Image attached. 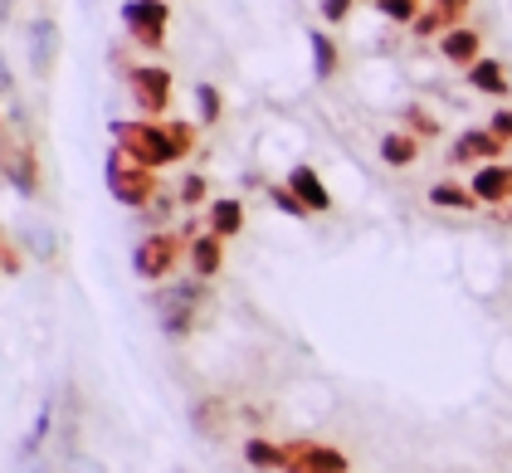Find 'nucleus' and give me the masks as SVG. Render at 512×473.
Wrapping results in <instances>:
<instances>
[{
	"label": "nucleus",
	"mask_w": 512,
	"mask_h": 473,
	"mask_svg": "<svg viewBox=\"0 0 512 473\" xmlns=\"http://www.w3.org/2000/svg\"><path fill=\"white\" fill-rule=\"evenodd\" d=\"M113 147L132 152L142 166H176L196 152V127L191 122H171V118H118L113 127Z\"/></svg>",
	"instance_id": "nucleus-1"
},
{
	"label": "nucleus",
	"mask_w": 512,
	"mask_h": 473,
	"mask_svg": "<svg viewBox=\"0 0 512 473\" xmlns=\"http://www.w3.org/2000/svg\"><path fill=\"white\" fill-rule=\"evenodd\" d=\"M103 186H108V196L118 200L122 210H147V205L161 196L157 171L142 166V161L132 157V152H122V147H108V157H103Z\"/></svg>",
	"instance_id": "nucleus-2"
},
{
	"label": "nucleus",
	"mask_w": 512,
	"mask_h": 473,
	"mask_svg": "<svg viewBox=\"0 0 512 473\" xmlns=\"http://www.w3.org/2000/svg\"><path fill=\"white\" fill-rule=\"evenodd\" d=\"M181 259H186V235L181 230H147L132 244V274L142 283H166Z\"/></svg>",
	"instance_id": "nucleus-3"
},
{
	"label": "nucleus",
	"mask_w": 512,
	"mask_h": 473,
	"mask_svg": "<svg viewBox=\"0 0 512 473\" xmlns=\"http://www.w3.org/2000/svg\"><path fill=\"white\" fill-rule=\"evenodd\" d=\"M127 98H132V108H137V118H166V108H171V69H161V64H132L127 74Z\"/></svg>",
	"instance_id": "nucleus-4"
},
{
	"label": "nucleus",
	"mask_w": 512,
	"mask_h": 473,
	"mask_svg": "<svg viewBox=\"0 0 512 473\" xmlns=\"http://www.w3.org/2000/svg\"><path fill=\"white\" fill-rule=\"evenodd\" d=\"M118 20H122V30H127V40L137 44V49L157 54L161 44H166V25H171V5H166V0H122Z\"/></svg>",
	"instance_id": "nucleus-5"
},
{
	"label": "nucleus",
	"mask_w": 512,
	"mask_h": 473,
	"mask_svg": "<svg viewBox=\"0 0 512 473\" xmlns=\"http://www.w3.org/2000/svg\"><path fill=\"white\" fill-rule=\"evenodd\" d=\"M0 181L15 191V196L35 200L44 186L40 176V157H35V147L30 142H20V137H5V161H0Z\"/></svg>",
	"instance_id": "nucleus-6"
},
{
	"label": "nucleus",
	"mask_w": 512,
	"mask_h": 473,
	"mask_svg": "<svg viewBox=\"0 0 512 473\" xmlns=\"http://www.w3.org/2000/svg\"><path fill=\"white\" fill-rule=\"evenodd\" d=\"M59 49H64L59 25H54L49 15H35V20L25 25V54H30V74H35V79H49V74H54Z\"/></svg>",
	"instance_id": "nucleus-7"
},
{
	"label": "nucleus",
	"mask_w": 512,
	"mask_h": 473,
	"mask_svg": "<svg viewBox=\"0 0 512 473\" xmlns=\"http://www.w3.org/2000/svg\"><path fill=\"white\" fill-rule=\"evenodd\" d=\"M347 454L337 444H317V439H288V469L283 473H347Z\"/></svg>",
	"instance_id": "nucleus-8"
},
{
	"label": "nucleus",
	"mask_w": 512,
	"mask_h": 473,
	"mask_svg": "<svg viewBox=\"0 0 512 473\" xmlns=\"http://www.w3.org/2000/svg\"><path fill=\"white\" fill-rule=\"evenodd\" d=\"M503 137L493 132V127H469V132H459V142L449 147V161L454 166H469V161H478V166H488V161H503Z\"/></svg>",
	"instance_id": "nucleus-9"
},
{
	"label": "nucleus",
	"mask_w": 512,
	"mask_h": 473,
	"mask_svg": "<svg viewBox=\"0 0 512 473\" xmlns=\"http://www.w3.org/2000/svg\"><path fill=\"white\" fill-rule=\"evenodd\" d=\"M186 425H191V434H200V439H225V430H230V400L225 395H200V400H191L186 405Z\"/></svg>",
	"instance_id": "nucleus-10"
},
{
	"label": "nucleus",
	"mask_w": 512,
	"mask_h": 473,
	"mask_svg": "<svg viewBox=\"0 0 512 473\" xmlns=\"http://www.w3.org/2000/svg\"><path fill=\"white\" fill-rule=\"evenodd\" d=\"M147 303H152V313H157L161 337H171V342H186V337L196 332V308H191V303H181V298H171L166 288H157Z\"/></svg>",
	"instance_id": "nucleus-11"
},
{
	"label": "nucleus",
	"mask_w": 512,
	"mask_h": 473,
	"mask_svg": "<svg viewBox=\"0 0 512 473\" xmlns=\"http://www.w3.org/2000/svg\"><path fill=\"white\" fill-rule=\"evenodd\" d=\"M54 430H59V395H44V400H40V415H35V425L25 430L20 449H15V464L44 459V444L54 439Z\"/></svg>",
	"instance_id": "nucleus-12"
},
{
	"label": "nucleus",
	"mask_w": 512,
	"mask_h": 473,
	"mask_svg": "<svg viewBox=\"0 0 512 473\" xmlns=\"http://www.w3.org/2000/svg\"><path fill=\"white\" fill-rule=\"evenodd\" d=\"M283 186L293 191V196L308 205V215H327L332 210V191L322 186V176H317L308 161H298V166H288V176H283Z\"/></svg>",
	"instance_id": "nucleus-13"
},
{
	"label": "nucleus",
	"mask_w": 512,
	"mask_h": 473,
	"mask_svg": "<svg viewBox=\"0 0 512 473\" xmlns=\"http://www.w3.org/2000/svg\"><path fill=\"white\" fill-rule=\"evenodd\" d=\"M469 191L478 196V205H503L512 200V166L508 161H488V166H478L469 181Z\"/></svg>",
	"instance_id": "nucleus-14"
},
{
	"label": "nucleus",
	"mask_w": 512,
	"mask_h": 473,
	"mask_svg": "<svg viewBox=\"0 0 512 473\" xmlns=\"http://www.w3.org/2000/svg\"><path fill=\"white\" fill-rule=\"evenodd\" d=\"M186 264H191V274L196 278H215L225 269V239L220 235H191L186 239Z\"/></svg>",
	"instance_id": "nucleus-15"
},
{
	"label": "nucleus",
	"mask_w": 512,
	"mask_h": 473,
	"mask_svg": "<svg viewBox=\"0 0 512 473\" xmlns=\"http://www.w3.org/2000/svg\"><path fill=\"white\" fill-rule=\"evenodd\" d=\"M244 464L259 473H283L288 469V444L264 439V434H249V439H244Z\"/></svg>",
	"instance_id": "nucleus-16"
},
{
	"label": "nucleus",
	"mask_w": 512,
	"mask_h": 473,
	"mask_svg": "<svg viewBox=\"0 0 512 473\" xmlns=\"http://www.w3.org/2000/svg\"><path fill=\"white\" fill-rule=\"evenodd\" d=\"M20 249H25L35 264H54V259H59V230L44 225V220H25V225H20Z\"/></svg>",
	"instance_id": "nucleus-17"
},
{
	"label": "nucleus",
	"mask_w": 512,
	"mask_h": 473,
	"mask_svg": "<svg viewBox=\"0 0 512 473\" xmlns=\"http://www.w3.org/2000/svg\"><path fill=\"white\" fill-rule=\"evenodd\" d=\"M205 230L220 235V239H235L239 230H244V200H235V196L210 200V210H205Z\"/></svg>",
	"instance_id": "nucleus-18"
},
{
	"label": "nucleus",
	"mask_w": 512,
	"mask_h": 473,
	"mask_svg": "<svg viewBox=\"0 0 512 473\" xmlns=\"http://www.w3.org/2000/svg\"><path fill=\"white\" fill-rule=\"evenodd\" d=\"M439 54L449 59V64H459V69H473L483 54H478V30H464V25H454V30H444V40H439Z\"/></svg>",
	"instance_id": "nucleus-19"
},
{
	"label": "nucleus",
	"mask_w": 512,
	"mask_h": 473,
	"mask_svg": "<svg viewBox=\"0 0 512 473\" xmlns=\"http://www.w3.org/2000/svg\"><path fill=\"white\" fill-rule=\"evenodd\" d=\"M308 49H313V79L317 83H327V79H337V44H332V35L327 30H308Z\"/></svg>",
	"instance_id": "nucleus-20"
},
{
	"label": "nucleus",
	"mask_w": 512,
	"mask_h": 473,
	"mask_svg": "<svg viewBox=\"0 0 512 473\" xmlns=\"http://www.w3.org/2000/svg\"><path fill=\"white\" fill-rule=\"evenodd\" d=\"M415 157H420V137H415V132H386V137H381V161H386V166L405 171Z\"/></svg>",
	"instance_id": "nucleus-21"
},
{
	"label": "nucleus",
	"mask_w": 512,
	"mask_h": 473,
	"mask_svg": "<svg viewBox=\"0 0 512 473\" xmlns=\"http://www.w3.org/2000/svg\"><path fill=\"white\" fill-rule=\"evenodd\" d=\"M469 88L488 93V98H508V74H503V64H498V59H478L469 69Z\"/></svg>",
	"instance_id": "nucleus-22"
},
{
	"label": "nucleus",
	"mask_w": 512,
	"mask_h": 473,
	"mask_svg": "<svg viewBox=\"0 0 512 473\" xmlns=\"http://www.w3.org/2000/svg\"><path fill=\"white\" fill-rule=\"evenodd\" d=\"M430 205H439V210H478V196L459 181H439V186H430Z\"/></svg>",
	"instance_id": "nucleus-23"
},
{
	"label": "nucleus",
	"mask_w": 512,
	"mask_h": 473,
	"mask_svg": "<svg viewBox=\"0 0 512 473\" xmlns=\"http://www.w3.org/2000/svg\"><path fill=\"white\" fill-rule=\"evenodd\" d=\"M196 118H200V127H215V122L225 118V93L215 88V83H196Z\"/></svg>",
	"instance_id": "nucleus-24"
},
{
	"label": "nucleus",
	"mask_w": 512,
	"mask_h": 473,
	"mask_svg": "<svg viewBox=\"0 0 512 473\" xmlns=\"http://www.w3.org/2000/svg\"><path fill=\"white\" fill-rule=\"evenodd\" d=\"M264 196L274 200V210H278V215H288V220H308V205H303V200L293 196L288 186H269V181H264Z\"/></svg>",
	"instance_id": "nucleus-25"
},
{
	"label": "nucleus",
	"mask_w": 512,
	"mask_h": 473,
	"mask_svg": "<svg viewBox=\"0 0 512 473\" xmlns=\"http://www.w3.org/2000/svg\"><path fill=\"white\" fill-rule=\"evenodd\" d=\"M205 196H210V181H205L200 171H186V176H181V186H176V205H186V210H191V205H200Z\"/></svg>",
	"instance_id": "nucleus-26"
},
{
	"label": "nucleus",
	"mask_w": 512,
	"mask_h": 473,
	"mask_svg": "<svg viewBox=\"0 0 512 473\" xmlns=\"http://www.w3.org/2000/svg\"><path fill=\"white\" fill-rule=\"evenodd\" d=\"M376 10L395 20V25H415V15H420V0H376Z\"/></svg>",
	"instance_id": "nucleus-27"
},
{
	"label": "nucleus",
	"mask_w": 512,
	"mask_h": 473,
	"mask_svg": "<svg viewBox=\"0 0 512 473\" xmlns=\"http://www.w3.org/2000/svg\"><path fill=\"white\" fill-rule=\"evenodd\" d=\"M405 132H415V137H439V122H434L425 108H405Z\"/></svg>",
	"instance_id": "nucleus-28"
},
{
	"label": "nucleus",
	"mask_w": 512,
	"mask_h": 473,
	"mask_svg": "<svg viewBox=\"0 0 512 473\" xmlns=\"http://www.w3.org/2000/svg\"><path fill=\"white\" fill-rule=\"evenodd\" d=\"M347 15H352V0H322V20L327 25H342Z\"/></svg>",
	"instance_id": "nucleus-29"
},
{
	"label": "nucleus",
	"mask_w": 512,
	"mask_h": 473,
	"mask_svg": "<svg viewBox=\"0 0 512 473\" xmlns=\"http://www.w3.org/2000/svg\"><path fill=\"white\" fill-rule=\"evenodd\" d=\"M142 215H147V220H152V225H157V230H161V225L171 220V200H166V196H157V200H152V205H147V210H142Z\"/></svg>",
	"instance_id": "nucleus-30"
},
{
	"label": "nucleus",
	"mask_w": 512,
	"mask_h": 473,
	"mask_svg": "<svg viewBox=\"0 0 512 473\" xmlns=\"http://www.w3.org/2000/svg\"><path fill=\"white\" fill-rule=\"evenodd\" d=\"M0 103H15V74H10L5 54H0Z\"/></svg>",
	"instance_id": "nucleus-31"
},
{
	"label": "nucleus",
	"mask_w": 512,
	"mask_h": 473,
	"mask_svg": "<svg viewBox=\"0 0 512 473\" xmlns=\"http://www.w3.org/2000/svg\"><path fill=\"white\" fill-rule=\"evenodd\" d=\"M488 127H493V132H498L503 142H512V108H498V113H493V122H488Z\"/></svg>",
	"instance_id": "nucleus-32"
},
{
	"label": "nucleus",
	"mask_w": 512,
	"mask_h": 473,
	"mask_svg": "<svg viewBox=\"0 0 512 473\" xmlns=\"http://www.w3.org/2000/svg\"><path fill=\"white\" fill-rule=\"evenodd\" d=\"M15 473H49V464H44V459H30V464H15Z\"/></svg>",
	"instance_id": "nucleus-33"
},
{
	"label": "nucleus",
	"mask_w": 512,
	"mask_h": 473,
	"mask_svg": "<svg viewBox=\"0 0 512 473\" xmlns=\"http://www.w3.org/2000/svg\"><path fill=\"white\" fill-rule=\"evenodd\" d=\"M69 473H103V469H98L93 459H74V464H69Z\"/></svg>",
	"instance_id": "nucleus-34"
},
{
	"label": "nucleus",
	"mask_w": 512,
	"mask_h": 473,
	"mask_svg": "<svg viewBox=\"0 0 512 473\" xmlns=\"http://www.w3.org/2000/svg\"><path fill=\"white\" fill-rule=\"evenodd\" d=\"M0 20H5V5H0Z\"/></svg>",
	"instance_id": "nucleus-35"
},
{
	"label": "nucleus",
	"mask_w": 512,
	"mask_h": 473,
	"mask_svg": "<svg viewBox=\"0 0 512 473\" xmlns=\"http://www.w3.org/2000/svg\"><path fill=\"white\" fill-rule=\"evenodd\" d=\"M0 132H5V118H0Z\"/></svg>",
	"instance_id": "nucleus-36"
},
{
	"label": "nucleus",
	"mask_w": 512,
	"mask_h": 473,
	"mask_svg": "<svg viewBox=\"0 0 512 473\" xmlns=\"http://www.w3.org/2000/svg\"><path fill=\"white\" fill-rule=\"evenodd\" d=\"M0 274H5V269H0Z\"/></svg>",
	"instance_id": "nucleus-37"
}]
</instances>
